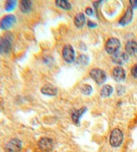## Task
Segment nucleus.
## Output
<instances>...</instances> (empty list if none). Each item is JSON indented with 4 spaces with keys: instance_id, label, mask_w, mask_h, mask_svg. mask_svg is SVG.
<instances>
[{
    "instance_id": "1",
    "label": "nucleus",
    "mask_w": 137,
    "mask_h": 152,
    "mask_svg": "<svg viewBox=\"0 0 137 152\" xmlns=\"http://www.w3.org/2000/svg\"><path fill=\"white\" fill-rule=\"evenodd\" d=\"M13 38L10 33H6L3 38L0 37V54L8 53L12 47Z\"/></svg>"
},
{
    "instance_id": "2",
    "label": "nucleus",
    "mask_w": 137,
    "mask_h": 152,
    "mask_svg": "<svg viewBox=\"0 0 137 152\" xmlns=\"http://www.w3.org/2000/svg\"><path fill=\"white\" fill-rule=\"evenodd\" d=\"M123 133L119 129H114L112 131L110 136V143L114 148L119 147L122 143Z\"/></svg>"
},
{
    "instance_id": "3",
    "label": "nucleus",
    "mask_w": 137,
    "mask_h": 152,
    "mask_svg": "<svg viewBox=\"0 0 137 152\" xmlns=\"http://www.w3.org/2000/svg\"><path fill=\"white\" fill-rule=\"evenodd\" d=\"M16 23V18L14 15L8 14L4 16L0 20V28L1 30H9Z\"/></svg>"
},
{
    "instance_id": "4",
    "label": "nucleus",
    "mask_w": 137,
    "mask_h": 152,
    "mask_svg": "<svg viewBox=\"0 0 137 152\" xmlns=\"http://www.w3.org/2000/svg\"><path fill=\"white\" fill-rule=\"evenodd\" d=\"M120 42L118 39L116 38H110L107 40L106 45H105V50L109 54H114L117 53L118 49L120 48Z\"/></svg>"
},
{
    "instance_id": "5",
    "label": "nucleus",
    "mask_w": 137,
    "mask_h": 152,
    "mask_svg": "<svg viewBox=\"0 0 137 152\" xmlns=\"http://www.w3.org/2000/svg\"><path fill=\"white\" fill-rule=\"evenodd\" d=\"M90 75L92 78L98 85H101V84L105 83L107 78L106 73H105L104 70L100 69H97V68L92 70L90 72Z\"/></svg>"
},
{
    "instance_id": "6",
    "label": "nucleus",
    "mask_w": 137,
    "mask_h": 152,
    "mask_svg": "<svg viewBox=\"0 0 137 152\" xmlns=\"http://www.w3.org/2000/svg\"><path fill=\"white\" fill-rule=\"evenodd\" d=\"M22 149V141L19 139H12L5 146V152H20Z\"/></svg>"
},
{
    "instance_id": "7",
    "label": "nucleus",
    "mask_w": 137,
    "mask_h": 152,
    "mask_svg": "<svg viewBox=\"0 0 137 152\" xmlns=\"http://www.w3.org/2000/svg\"><path fill=\"white\" fill-rule=\"evenodd\" d=\"M62 56L67 63H72L75 59V52L73 47L70 44L66 45L63 48Z\"/></svg>"
},
{
    "instance_id": "8",
    "label": "nucleus",
    "mask_w": 137,
    "mask_h": 152,
    "mask_svg": "<svg viewBox=\"0 0 137 152\" xmlns=\"http://www.w3.org/2000/svg\"><path fill=\"white\" fill-rule=\"evenodd\" d=\"M128 60V55L126 52H117V53L112 54V60L115 64L122 65L126 63Z\"/></svg>"
},
{
    "instance_id": "9",
    "label": "nucleus",
    "mask_w": 137,
    "mask_h": 152,
    "mask_svg": "<svg viewBox=\"0 0 137 152\" xmlns=\"http://www.w3.org/2000/svg\"><path fill=\"white\" fill-rule=\"evenodd\" d=\"M38 146L42 150L49 151L53 148V141L48 137H43L38 141Z\"/></svg>"
},
{
    "instance_id": "10",
    "label": "nucleus",
    "mask_w": 137,
    "mask_h": 152,
    "mask_svg": "<svg viewBox=\"0 0 137 152\" xmlns=\"http://www.w3.org/2000/svg\"><path fill=\"white\" fill-rule=\"evenodd\" d=\"M112 77L117 82H122L126 78L125 70L120 66L115 67L112 70Z\"/></svg>"
},
{
    "instance_id": "11",
    "label": "nucleus",
    "mask_w": 137,
    "mask_h": 152,
    "mask_svg": "<svg viewBox=\"0 0 137 152\" xmlns=\"http://www.w3.org/2000/svg\"><path fill=\"white\" fill-rule=\"evenodd\" d=\"M133 18V8L131 7H128V9L126 10L125 15H123V17L121 18L119 21V24L121 26H126L128 24L130 23L132 19Z\"/></svg>"
},
{
    "instance_id": "12",
    "label": "nucleus",
    "mask_w": 137,
    "mask_h": 152,
    "mask_svg": "<svg viewBox=\"0 0 137 152\" xmlns=\"http://www.w3.org/2000/svg\"><path fill=\"white\" fill-rule=\"evenodd\" d=\"M41 93L45 95L55 96L58 93V89L51 84H47L41 88Z\"/></svg>"
},
{
    "instance_id": "13",
    "label": "nucleus",
    "mask_w": 137,
    "mask_h": 152,
    "mask_svg": "<svg viewBox=\"0 0 137 152\" xmlns=\"http://www.w3.org/2000/svg\"><path fill=\"white\" fill-rule=\"evenodd\" d=\"M86 110V107H82V108L76 110V111L73 113L72 115V119L73 121L74 124H76V125H79V124H80V118L84 113H85Z\"/></svg>"
},
{
    "instance_id": "14",
    "label": "nucleus",
    "mask_w": 137,
    "mask_h": 152,
    "mask_svg": "<svg viewBox=\"0 0 137 152\" xmlns=\"http://www.w3.org/2000/svg\"><path fill=\"white\" fill-rule=\"evenodd\" d=\"M125 50L126 54L129 55H134L137 54V44L134 40L128 41L126 44Z\"/></svg>"
},
{
    "instance_id": "15",
    "label": "nucleus",
    "mask_w": 137,
    "mask_h": 152,
    "mask_svg": "<svg viewBox=\"0 0 137 152\" xmlns=\"http://www.w3.org/2000/svg\"><path fill=\"white\" fill-rule=\"evenodd\" d=\"M85 22H86V18L83 13L78 14L75 16L74 23H75V26L78 28H82L84 26V24H85Z\"/></svg>"
},
{
    "instance_id": "16",
    "label": "nucleus",
    "mask_w": 137,
    "mask_h": 152,
    "mask_svg": "<svg viewBox=\"0 0 137 152\" xmlns=\"http://www.w3.org/2000/svg\"><path fill=\"white\" fill-rule=\"evenodd\" d=\"M32 2L29 0H23L20 1V9L23 13H27L31 10Z\"/></svg>"
},
{
    "instance_id": "17",
    "label": "nucleus",
    "mask_w": 137,
    "mask_h": 152,
    "mask_svg": "<svg viewBox=\"0 0 137 152\" xmlns=\"http://www.w3.org/2000/svg\"><path fill=\"white\" fill-rule=\"evenodd\" d=\"M113 92V88L110 85H104L103 87H102V90L101 91V95L102 97L106 98L109 97L110 95H112Z\"/></svg>"
},
{
    "instance_id": "18",
    "label": "nucleus",
    "mask_w": 137,
    "mask_h": 152,
    "mask_svg": "<svg viewBox=\"0 0 137 152\" xmlns=\"http://www.w3.org/2000/svg\"><path fill=\"white\" fill-rule=\"evenodd\" d=\"M56 5L58 7L65 10H70L72 8L71 4L66 0H57L56 1Z\"/></svg>"
},
{
    "instance_id": "19",
    "label": "nucleus",
    "mask_w": 137,
    "mask_h": 152,
    "mask_svg": "<svg viewBox=\"0 0 137 152\" xmlns=\"http://www.w3.org/2000/svg\"><path fill=\"white\" fill-rule=\"evenodd\" d=\"M80 91L84 95H90L93 92V87L88 84H84L81 86Z\"/></svg>"
},
{
    "instance_id": "20",
    "label": "nucleus",
    "mask_w": 137,
    "mask_h": 152,
    "mask_svg": "<svg viewBox=\"0 0 137 152\" xmlns=\"http://www.w3.org/2000/svg\"><path fill=\"white\" fill-rule=\"evenodd\" d=\"M16 1H14V0H9V1H7L6 5H5V9L7 12H11L12 10H14L15 8V6H16Z\"/></svg>"
},
{
    "instance_id": "21",
    "label": "nucleus",
    "mask_w": 137,
    "mask_h": 152,
    "mask_svg": "<svg viewBox=\"0 0 137 152\" xmlns=\"http://www.w3.org/2000/svg\"><path fill=\"white\" fill-rule=\"evenodd\" d=\"M131 73L134 78H137V63L134 65L133 68H132Z\"/></svg>"
},
{
    "instance_id": "22",
    "label": "nucleus",
    "mask_w": 137,
    "mask_h": 152,
    "mask_svg": "<svg viewBox=\"0 0 137 152\" xmlns=\"http://www.w3.org/2000/svg\"><path fill=\"white\" fill-rule=\"evenodd\" d=\"M129 2H130L132 8L133 9L137 8V0H133V1L130 0Z\"/></svg>"
},
{
    "instance_id": "23",
    "label": "nucleus",
    "mask_w": 137,
    "mask_h": 152,
    "mask_svg": "<svg viewBox=\"0 0 137 152\" xmlns=\"http://www.w3.org/2000/svg\"><path fill=\"white\" fill-rule=\"evenodd\" d=\"M86 14L88 15H92L93 14V10L90 7H87L86 9Z\"/></svg>"
},
{
    "instance_id": "24",
    "label": "nucleus",
    "mask_w": 137,
    "mask_h": 152,
    "mask_svg": "<svg viewBox=\"0 0 137 152\" xmlns=\"http://www.w3.org/2000/svg\"><path fill=\"white\" fill-rule=\"evenodd\" d=\"M88 26L89 28H95V27H96L97 24L96 23L92 22V21H88Z\"/></svg>"
}]
</instances>
